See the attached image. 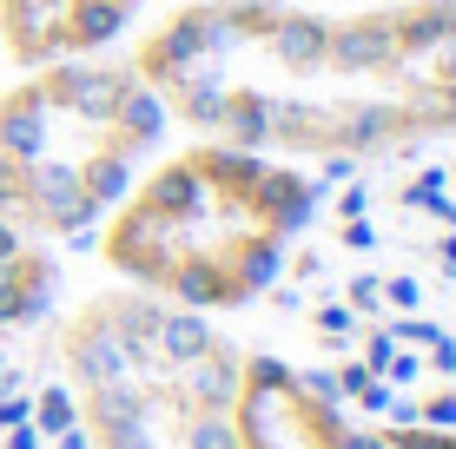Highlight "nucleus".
Returning a JSON list of instances; mask_svg holds the SVG:
<instances>
[{
	"mask_svg": "<svg viewBox=\"0 0 456 449\" xmlns=\"http://www.w3.org/2000/svg\"><path fill=\"white\" fill-rule=\"evenodd\" d=\"M126 60L172 126L291 165L456 139V0H179Z\"/></svg>",
	"mask_w": 456,
	"mask_h": 449,
	"instance_id": "f257e3e1",
	"label": "nucleus"
},
{
	"mask_svg": "<svg viewBox=\"0 0 456 449\" xmlns=\"http://www.w3.org/2000/svg\"><path fill=\"white\" fill-rule=\"evenodd\" d=\"M318 219L311 165L185 132L159 146L126 198L93 225V258L126 291L199 317L258 304Z\"/></svg>",
	"mask_w": 456,
	"mask_h": 449,
	"instance_id": "f03ea898",
	"label": "nucleus"
},
{
	"mask_svg": "<svg viewBox=\"0 0 456 449\" xmlns=\"http://www.w3.org/2000/svg\"><path fill=\"white\" fill-rule=\"evenodd\" d=\"M146 0H0V60L13 73L53 60L113 53L139 27Z\"/></svg>",
	"mask_w": 456,
	"mask_h": 449,
	"instance_id": "423d86ee",
	"label": "nucleus"
},
{
	"mask_svg": "<svg viewBox=\"0 0 456 449\" xmlns=\"http://www.w3.org/2000/svg\"><path fill=\"white\" fill-rule=\"evenodd\" d=\"M245 350L212 317L146 291H93L53 324V370L86 449H239Z\"/></svg>",
	"mask_w": 456,
	"mask_h": 449,
	"instance_id": "7ed1b4c3",
	"label": "nucleus"
},
{
	"mask_svg": "<svg viewBox=\"0 0 456 449\" xmlns=\"http://www.w3.org/2000/svg\"><path fill=\"white\" fill-rule=\"evenodd\" d=\"M166 106L119 53L27 67L0 86V219L73 245L166 146Z\"/></svg>",
	"mask_w": 456,
	"mask_h": 449,
	"instance_id": "20e7f679",
	"label": "nucleus"
},
{
	"mask_svg": "<svg viewBox=\"0 0 456 449\" xmlns=\"http://www.w3.org/2000/svg\"><path fill=\"white\" fill-rule=\"evenodd\" d=\"M60 291H67V258H60V245L27 238L20 225L0 219V337L53 317Z\"/></svg>",
	"mask_w": 456,
	"mask_h": 449,
	"instance_id": "0eeeda50",
	"label": "nucleus"
},
{
	"mask_svg": "<svg viewBox=\"0 0 456 449\" xmlns=\"http://www.w3.org/2000/svg\"><path fill=\"white\" fill-rule=\"evenodd\" d=\"M232 437L239 449H390L370 423H357L338 404L324 377L285 357H239Z\"/></svg>",
	"mask_w": 456,
	"mask_h": 449,
	"instance_id": "39448f33",
	"label": "nucleus"
}]
</instances>
